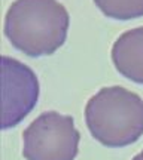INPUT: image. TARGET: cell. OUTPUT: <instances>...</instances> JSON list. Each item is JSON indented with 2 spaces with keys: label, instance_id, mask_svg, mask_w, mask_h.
I'll return each instance as SVG.
<instances>
[{
  "label": "cell",
  "instance_id": "obj_1",
  "mask_svg": "<svg viewBox=\"0 0 143 160\" xmlns=\"http://www.w3.org/2000/svg\"><path fill=\"white\" fill-rule=\"evenodd\" d=\"M70 17L57 0H15L5 17V36L29 57H46L66 42Z\"/></svg>",
  "mask_w": 143,
  "mask_h": 160
},
{
  "label": "cell",
  "instance_id": "obj_5",
  "mask_svg": "<svg viewBox=\"0 0 143 160\" xmlns=\"http://www.w3.org/2000/svg\"><path fill=\"white\" fill-rule=\"evenodd\" d=\"M112 62L118 73L143 85V27L121 34L112 46Z\"/></svg>",
  "mask_w": 143,
  "mask_h": 160
},
{
  "label": "cell",
  "instance_id": "obj_2",
  "mask_svg": "<svg viewBox=\"0 0 143 160\" xmlns=\"http://www.w3.org/2000/svg\"><path fill=\"white\" fill-rule=\"evenodd\" d=\"M85 122L104 147L131 145L143 135V99L122 86L102 88L86 102Z\"/></svg>",
  "mask_w": 143,
  "mask_h": 160
},
{
  "label": "cell",
  "instance_id": "obj_3",
  "mask_svg": "<svg viewBox=\"0 0 143 160\" xmlns=\"http://www.w3.org/2000/svg\"><path fill=\"white\" fill-rule=\"evenodd\" d=\"M79 141L72 116L46 111L23 132V156L25 160H74Z\"/></svg>",
  "mask_w": 143,
  "mask_h": 160
},
{
  "label": "cell",
  "instance_id": "obj_4",
  "mask_svg": "<svg viewBox=\"0 0 143 160\" xmlns=\"http://www.w3.org/2000/svg\"><path fill=\"white\" fill-rule=\"evenodd\" d=\"M2 128L9 129L24 120L37 104L39 80L35 71L15 58L2 57Z\"/></svg>",
  "mask_w": 143,
  "mask_h": 160
},
{
  "label": "cell",
  "instance_id": "obj_6",
  "mask_svg": "<svg viewBox=\"0 0 143 160\" xmlns=\"http://www.w3.org/2000/svg\"><path fill=\"white\" fill-rule=\"evenodd\" d=\"M107 18L128 21L143 17V0H94Z\"/></svg>",
  "mask_w": 143,
  "mask_h": 160
},
{
  "label": "cell",
  "instance_id": "obj_7",
  "mask_svg": "<svg viewBox=\"0 0 143 160\" xmlns=\"http://www.w3.org/2000/svg\"><path fill=\"white\" fill-rule=\"evenodd\" d=\"M133 160H143V150L139 153V154L134 156V157H133Z\"/></svg>",
  "mask_w": 143,
  "mask_h": 160
}]
</instances>
